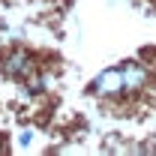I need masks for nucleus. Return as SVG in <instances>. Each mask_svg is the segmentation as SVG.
<instances>
[{"label":"nucleus","instance_id":"nucleus-1","mask_svg":"<svg viewBox=\"0 0 156 156\" xmlns=\"http://www.w3.org/2000/svg\"><path fill=\"white\" fill-rule=\"evenodd\" d=\"M90 93H96V96H114V93H123V72H120V66L117 69H108V72H102V75L87 87Z\"/></svg>","mask_w":156,"mask_h":156},{"label":"nucleus","instance_id":"nucleus-2","mask_svg":"<svg viewBox=\"0 0 156 156\" xmlns=\"http://www.w3.org/2000/svg\"><path fill=\"white\" fill-rule=\"evenodd\" d=\"M0 72L6 78H24L30 72V57L24 51H9L6 57L0 60Z\"/></svg>","mask_w":156,"mask_h":156}]
</instances>
